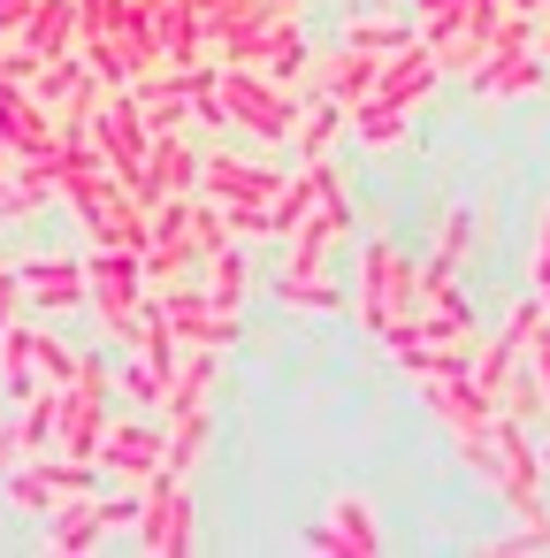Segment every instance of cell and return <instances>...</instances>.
Here are the masks:
<instances>
[{"label": "cell", "instance_id": "cell-18", "mask_svg": "<svg viewBox=\"0 0 550 558\" xmlns=\"http://www.w3.org/2000/svg\"><path fill=\"white\" fill-rule=\"evenodd\" d=\"M215 375H222V352H184L176 360V375L161 383V421H184V413H207V398H215Z\"/></svg>", "mask_w": 550, "mask_h": 558}, {"label": "cell", "instance_id": "cell-19", "mask_svg": "<svg viewBox=\"0 0 550 558\" xmlns=\"http://www.w3.org/2000/svg\"><path fill=\"white\" fill-rule=\"evenodd\" d=\"M413 390H420V405H428L443 428H481V421H497V398H481L474 375H436V383H413Z\"/></svg>", "mask_w": 550, "mask_h": 558}, {"label": "cell", "instance_id": "cell-23", "mask_svg": "<svg viewBox=\"0 0 550 558\" xmlns=\"http://www.w3.org/2000/svg\"><path fill=\"white\" fill-rule=\"evenodd\" d=\"M352 123V138L367 146V154H390V146H405V131H413V108H398V100H359V108H344Z\"/></svg>", "mask_w": 550, "mask_h": 558}, {"label": "cell", "instance_id": "cell-21", "mask_svg": "<svg viewBox=\"0 0 550 558\" xmlns=\"http://www.w3.org/2000/svg\"><path fill=\"white\" fill-rule=\"evenodd\" d=\"M16 47H24L32 62H47V54H77V0H39L32 24L16 32Z\"/></svg>", "mask_w": 550, "mask_h": 558}, {"label": "cell", "instance_id": "cell-2", "mask_svg": "<svg viewBox=\"0 0 550 558\" xmlns=\"http://www.w3.org/2000/svg\"><path fill=\"white\" fill-rule=\"evenodd\" d=\"M146 299H154V291H146V268H138L131 245H93V253H85V306L100 314V337L131 344Z\"/></svg>", "mask_w": 550, "mask_h": 558}, {"label": "cell", "instance_id": "cell-3", "mask_svg": "<svg viewBox=\"0 0 550 558\" xmlns=\"http://www.w3.org/2000/svg\"><path fill=\"white\" fill-rule=\"evenodd\" d=\"M47 558H85V550H100V535H131L138 527V489L123 482V497H70V505H54L47 520Z\"/></svg>", "mask_w": 550, "mask_h": 558}, {"label": "cell", "instance_id": "cell-34", "mask_svg": "<svg viewBox=\"0 0 550 558\" xmlns=\"http://www.w3.org/2000/svg\"><path fill=\"white\" fill-rule=\"evenodd\" d=\"M527 360H535V367H527V383H535V398L550 405V322H542V329L527 337Z\"/></svg>", "mask_w": 550, "mask_h": 558}, {"label": "cell", "instance_id": "cell-28", "mask_svg": "<svg viewBox=\"0 0 550 558\" xmlns=\"http://www.w3.org/2000/svg\"><path fill=\"white\" fill-rule=\"evenodd\" d=\"M337 39H344V47H367V54H398V47L413 39V24H398V16H344Z\"/></svg>", "mask_w": 550, "mask_h": 558}, {"label": "cell", "instance_id": "cell-25", "mask_svg": "<svg viewBox=\"0 0 550 558\" xmlns=\"http://www.w3.org/2000/svg\"><path fill=\"white\" fill-rule=\"evenodd\" d=\"M344 108L329 100V93H306V108H298V131H291V146H298V161H321L337 138H344Z\"/></svg>", "mask_w": 550, "mask_h": 558}, {"label": "cell", "instance_id": "cell-5", "mask_svg": "<svg viewBox=\"0 0 550 558\" xmlns=\"http://www.w3.org/2000/svg\"><path fill=\"white\" fill-rule=\"evenodd\" d=\"M108 390H115V375H108V360H100V352L70 367V383H62V421H54V451H62V459H93V451H100Z\"/></svg>", "mask_w": 550, "mask_h": 558}, {"label": "cell", "instance_id": "cell-35", "mask_svg": "<svg viewBox=\"0 0 550 558\" xmlns=\"http://www.w3.org/2000/svg\"><path fill=\"white\" fill-rule=\"evenodd\" d=\"M32 459V444H24V421L9 413V421H0V474H9V466H24Z\"/></svg>", "mask_w": 550, "mask_h": 558}, {"label": "cell", "instance_id": "cell-7", "mask_svg": "<svg viewBox=\"0 0 550 558\" xmlns=\"http://www.w3.org/2000/svg\"><path fill=\"white\" fill-rule=\"evenodd\" d=\"M207 62L260 70V77H276V85H306V62H314V47H306V32H298V24H260V32H245V39H222V47H207Z\"/></svg>", "mask_w": 550, "mask_h": 558}, {"label": "cell", "instance_id": "cell-22", "mask_svg": "<svg viewBox=\"0 0 550 558\" xmlns=\"http://www.w3.org/2000/svg\"><path fill=\"white\" fill-rule=\"evenodd\" d=\"M161 428H169V436H161V466H154V474L192 482L199 459H207V444H215V413H184V421H161Z\"/></svg>", "mask_w": 550, "mask_h": 558}, {"label": "cell", "instance_id": "cell-6", "mask_svg": "<svg viewBox=\"0 0 550 558\" xmlns=\"http://www.w3.org/2000/svg\"><path fill=\"white\" fill-rule=\"evenodd\" d=\"M138 550L146 558H184L192 550V535H199V520H192V482H176V474H146L138 482Z\"/></svg>", "mask_w": 550, "mask_h": 558}, {"label": "cell", "instance_id": "cell-41", "mask_svg": "<svg viewBox=\"0 0 550 558\" xmlns=\"http://www.w3.org/2000/svg\"><path fill=\"white\" fill-rule=\"evenodd\" d=\"M0 268H9V260H0Z\"/></svg>", "mask_w": 550, "mask_h": 558}, {"label": "cell", "instance_id": "cell-8", "mask_svg": "<svg viewBox=\"0 0 550 558\" xmlns=\"http://www.w3.org/2000/svg\"><path fill=\"white\" fill-rule=\"evenodd\" d=\"M283 169H268V161H245V154H199V199H215V207H276L283 199Z\"/></svg>", "mask_w": 550, "mask_h": 558}, {"label": "cell", "instance_id": "cell-39", "mask_svg": "<svg viewBox=\"0 0 550 558\" xmlns=\"http://www.w3.org/2000/svg\"><path fill=\"white\" fill-rule=\"evenodd\" d=\"M32 9H39V0H0V39H16L32 24Z\"/></svg>", "mask_w": 550, "mask_h": 558}, {"label": "cell", "instance_id": "cell-24", "mask_svg": "<svg viewBox=\"0 0 550 558\" xmlns=\"http://www.w3.org/2000/svg\"><path fill=\"white\" fill-rule=\"evenodd\" d=\"M0 383H9V398H24L39 383V322L32 314H16L0 329Z\"/></svg>", "mask_w": 550, "mask_h": 558}, {"label": "cell", "instance_id": "cell-26", "mask_svg": "<svg viewBox=\"0 0 550 558\" xmlns=\"http://www.w3.org/2000/svg\"><path fill=\"white\" fill-rule=\"evenodd\" d=\"M199 260H207V283H199V291H207L215 306H230V314H237V306H245V291H253L245 245H215V253H199Z\"/></svg>", "mask_w": 550, "mask_h": 558}, {"label": "cell", "instance_id": "cell-20", "mask_svg": "<svg viewBox=\"0 0 550 558\" xmlns=\"http://www.w3.org/2000/svg\"><path fill=\"white\" fill-rule=\"evenodd\" d=\"M329 527L344 535V550H352V558L390 550V543H382V512H375V497H367V489H337V497H329Z\"/></svg>", "mask_w": 550, "mask_h": 558}, {"label": "cell", "instance_id": "cell-33", "mask_svg": "<svg viewBox=\"0 0 550 558\" xmlns=\"http://www.w3.org/2000/svg\"><path fill=\"white\" fill-rule=\"evenodd\" d=\"M474 230H481V215H443V245H436V260L459 268V253L474 245Z\"/></svg>", "mask_w": 550, "mask_h": 558}, {"label": "cell", "instance_id": "cell-15", "mask_svg": "<svg viewBox=\"0 0 550 558\" xmlns=\"http://www.w3.org/2000/svg\"><path fill=\"white\" fill-rule=\"evenodd\" d=\"M375 70H382V54H367V47H344V39H337V54H314V62H306V77H314L306 93H329L337 108H359V100L375 93Z\"/></svg>", "mask_w": 550, "mask_h": 558}, {"label": "cell", "instance_id": "cell-11", "mask_svg": "<svg viewBox=\"0 0 550 558\" xmlns=\"http://www.w3.org/2000/svg\"><path fill=\"white\" fill-rule=\"evenodd\" d=\"M161 436H169V428H161V413H146V405H138V421H108V428H100L93 466H100L108 482H131V489H138V482L161 466Z\"/></svg>", "mask_w": 550, "mask_h": 558}, {"label": "cell", "instance_id": "cell-16", "mask_svg": "<svg viewBox=\"0 0 550 558\" xmlns=\"http://www.w3.org/2000/svg\"><path fill=\"white\" fill-rule=\"evenodd\" d=\"M497 497H504L512 512L542 505V459L527 451V436H520L512 413H497Z\"/></svg>", "mask_w": 550, "mask_h": 558}, {"label": "cell", "instance_id": "cell-4", "mask_svg": "<svg viewBox=\"0 0 550 558\" xmlns=\"http://www.w3.org/2000/svg\"><path fill=\"white\" fill-rule=\"evenodd\" d=\"M93 482H100V466H93V459H62V451H39V459H24V466L0 474V489H9V505H16L24 520H47L54 505L93 497Z\"/></svg>", "mask_w": 550, "mask_h": 558}, {"label": "cell", "instance_id": "cell-40", "mask_svg": "<svg viewBox=\"0 0 550 558\" xmlns=\"http://www.w3.org/2000/svg\"><path fill=\"white\" fill-rule=\"evenodd\" d=\"M535 24H550V0H542V9H535Z\"/></svg>", "mask_w": 550, "mask_h": 558}, {"label": "cell", "instance_id": "cell-32", "mask_svg": "<svg viewBox=\"0 0 550 558\" xmlns=\"http://www.w3.org/2000/svg\"><path fill=\"white\" fill-rule=\"evenodd\" d=\"M527 291H535V299L550 291V207L535 215V238H527Z\"/></svg>", "mask_w": 550, "mask_h": 558}, {"label": "cell", "instance_id": "cell-36", "mask_svg": "<svg viewBox=\"0 0 550 558\" xmlns=\"http://www.w3.org/2000/svg\"><path fill=\"white\" fill-rule=\"evenodd\" d=\"M298 550H314V558H352V550H344V535H337L329 520H321V527H306V535H298Z\"/></svg>", "mask_w": 550, "mask_h": 558}, {"label": "cell", "instance_id": "cell-12", "mask_svg": "<svg viewBox=\"0 0 550 558\" xmlns=\"http://www.w3.org/2000/svg\"><path fill=\"white\" fill-rule=\"evenodd\" d=\"M146 207H161V199H176V192H199V146L184 138V131H154L146 138V169H138V184H131Z\"/></svg>", "mask_w": 550, "mask_h": 558}, {"label": "cell", "instance_id": "cell-13", "mask_svg": "<svg viewBox=\"0 0 550 558\" xmlns=\"http://www.w3.org/2000/svg\"><path fill=\"white\" fill-rule=\"evenodd\" d=\"M436 85H443V70H436L428 39L413 32V39H405L398 54H382V70H375V93H367V100H398V108H413V116H420Z\"/></svg>", "mask_w": 550, "mask_h": 558}, {"label": "cell", "instance_id": "cell-38", "mask_svg": "<svg viewBox=\"0 0 550 558\" xmlns=\"http://www.w3.org/2000/svg\"><path fill=\"white\" fill-rule=\"evenodd\" d=\"M24 314V283H16V268H0V329H9Z\"/></svg>", "mask_w": 550, "mask_h": 558}, {"label": "cell", "instance_id": "cell-27", "mask_svg": "<svg viewBox=\"0 0 550 558\" xmlns=\"http://www.w3.org/2000/svg\"><path fill=\"white\" fill-rule=\"evenodd\" d=\"M276 299L291 314H344V283H329V276H283L276 268Z\"/></svg>", "mask_w": 550, "mask_h": 558}, {"label": "cell", "instance_id": "cell-31", "mask_svg": "<svg viewBox=\"0 0 550 558\" xmlns=\"http://www.w3.org/2000/svg\"><path fill=\"white\" fill-rule=\"evenodd\" d=\"M413 299H420V268H413V260L398 253V260H390V329H398V322L413 314ZM390 329H382V337H390Z\"/></svg>", "mask_w": 550, "mask_h": 558}, {"label": "cell", "instance_id": "cell-17", "mask_svg": "<svg viewBox=\"0 0 550 558\" xmlns=\"http://www.w3.org/2000/svg\"><path fill=\"white\" fill-rule=\"evenodd\" d=\"M390 260H398V245L390 238H367L359 245V268H352V314H359L367 337L390 329Z\"/></svg>", "mask_w": 550, "mask_h": 558}, {"label": "cell", "instance_id": "cell-29", "mask_svg": "<svg viewBox=\"0 0 550 558\" xmlns=\"http://www.w3.org/2000/svg\"><path fill=\"white\" fill-rule=\"evenodd\" d=\"M451 451H459V466H466L474 482L497 489V421H481V428H451Z\"/></svg>", "mask_w": 550, "mask_h": 558}, {"label": "cell", "instance_id": "cell-10", "mask_svg": "<svg viewBox=\"0 0 550 558\" xmlns=\"http://www.w3.org/2000/svg\"><path fill=\"white\" fill-rule=\"evenodd\" d=\"M85 138H93V154L123 177V184H138V169H146V123H138V108H131V93L115 85V93H100V108H93V123H85Z\"/></svg>", "mask_w": 550, "mask_h": 558}, {"label": "cell", "instance_id": "cell-14", "mask_svg": "<svg viewBox=\"0 0 550 558\" xmlns=\"http://www.w3.org/2000/svg\"><path fill=\"white\" fill-rule=\"evenodd\" d=\"M16 283H24V306H39V314H77L85 306V260L77 253H39V260L16 268Z\"/></svg>", "mask_w": 550, "mask_h": 558}, {"label": "cell", "instance_id": "cell-30", "mask_svg": "<svg viewBox=\"0 0 550 558\" xmlns=\"http://www.w3.org/2000/svg\"><path fill=\"white\" fill-rule=\"evenodd\" d=\"M474 9H481V0H413V32H420V39H436V32L466 24Z\"/></svg>", "mask_w": 550, "mask_h": 558}, {"label": "cell", "instance_id": "cell-37", "mask_svg": "<svg viewBox=\"0 0 550 558\" xmlns=\"http://www.w3.org/2000/svg\"><path fill=\"white\" fill-rule=\"evenodd\" d=\"M123 390H131V398H138V405H146V413H154V405H161V383H154V375H146V367H138V360H131V367H123Z\"/></svg>", "mask_w": 550, "mask_h": 558}, {"label": "cell", "instance_id": "cell-9", "mask_svg": "<svg viewBox=\"0 0 550 558\" xmlns=\"http://www.w3.org/2000/svg\"><path fill=\"white\" fill-rule=\"evenodd\" d=\"M161 314H169V329H176V344H184V352H222V360L237 352V314H230V306H215L199 283H184V276H176V283L161 291Z\"/></svg>", "mask_w": 550, "mask_h": 558}, {"label": "cell", "instance_id": "cell-1", "mask_svg": "<svg viewBox=\"0 0 550 558\" xmlns=\"http://www.w3.org/2000/svg\"><path fill=\"white\" fill-rule=\"evenodd\" d=\"M298 108H306L298 85H276V77H260V70H230V62H215V85L192 100L199 123H230V131H245V138H260V146H291Z\"/></svg>", "mask_w": 550, "mask_h": 558}]
</instances>
